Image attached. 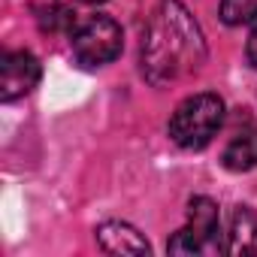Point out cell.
Segmentation results:
<instances>
[{
    "label": "cell",
    "mask_w": 257,
    "mask_h": 257,
    "mask_svg": "<svg viewBox=\"0 0 257 257\" xmlns=\"http://www.w3.org/2000/svg\"><path fill=\"white\" fill-rule=\"evenodd\" d=\"M85 4H103V0H85Z\"/></svg>",
    "instance_id": "11"
},
{
    "label": "cell",
    "mask_w": 257,
    "mask_h": 257,
    "mask_svg": "<svg viewBox=\"0 0 257 257\" xmlns=\"http://www.w3.org/2000/svg\"><path fill=\"white\" fill-rule=\"evenodd\" d=\"M257 19V0H221V22L236 28Z\"/></svg>",
    "instance_id": "9"
},
{
    "label": "cell",
    "mask_w": 257,
    "mask_h": 257,
    "mask_svg": "<svg viewBox=\"0 0 257 257\" xmlns=\"http://www.w3.org/2000/svg\"><path fill=\"white\" fill-rule=\"evenodd\" d=\"M227 254H257V215L248 206H236L227 230Z\"/></svg>",
    "instance_id": "8"
},
{
    "label": "cell",
    "mask_w": 257,
    "mask_h": 257,
    "mask_svg": "<svg viewBox=\"0 0 257 257\" xmlns=\"http://www.w3.org/2000/svg\"><path fill=\"white\" fill-rule=\"evenodd\" d=\"M40 82V61L31 52H7L0 58V100L13 103L31 94Z\"/></svg>",
    "instance_id": "5"
},
{
    "label": "cell",
    "mask_w": 257,
    "mask_h": 257,
    "mask_svg": "<svg viewBox=\"0 0 257 257\" xmlns=\"http://www.w3.org/2000/svg\"><path fill=\"white\" fill-rule=\"evenodd\" d=\"M224 121V100L218 94H194L182 100L170 118V140L182 149H206Z\"/></svg>",
    "instance_id": "2"
},
{
    "label": "cell",
    "mask_w": 257,
    "mask_h": 257,
    "mask_svg": "<svg viewBox=\"0 0 257 257\" xmlns=\"http://www.w3.org/2000/svg\"><path fill=\"white\" fill-rule=\"evenodd\" d=\"M97 242L106 254H152V245L146 242V236L124 224V221H106L97 227Z\"/></svg>",
    "instance_id": "6"
},
{
    "label": "cell",
    "mask_w": 257,
    "mask_h": 257,
    "mask_svg": "<svg viewBox=\"0 0 257 257\" xmlns=\"http://www.w3.org/2000/svg\"><path fill=\"white\" fill-rule=\"evenodd\" d=\"M206 64V40L179 0H161L143 40V73L152 85L176 82Z\"/></svg>",
    "instance_id": "1"
},
{
    "label": "cell",
    "mask_w": 257,
    "mask_h": 257,
    "mask_svg": "<svg viewBox=\"0 0 257 257\" xmlns=\"http://www.w3.org/2000/svg\"><path fill=\"white\" fill-rule=\"evenodd\" d=\"M248 61H251V67H257V25L248 34Z\"/></svg>",
    "instance_id": "10"
},
{
    "label": "cell",
    "mask_w": 257,
    "mask_h": 257,
    "mask_svg": "<svg viewBox=\"0 0 257 257\" xmlns=\"http://www.w3.org/2000/svg\"><path fill=\"white\" fill-rule=\"evenodd\" d=\"M70 46H73V55L82 67H103L121 55L124 34H121L115 19L91 16L70 31Z\"/></svg>",
    "instance_id": "3"
},
{
    "label": "cell",
    "mask_w": 257,
    "mask_h": 257,
    "mask_svg": "<svg viewBox=\"0 0 257 257\" xmlns=\"http://www.w3.org/2000/svg\"><path fill=\"white\" fill-rule=\"evenodd\" d=\"M221 218L218 206L209 197H194L188 203V224L167 242L170 254H218L221 245Z\"/></svg>",
    "instance_id": "4"
},
{
    "label": "cell",
    "mask_w": 257,
    "mask_h": 257,
    "mask_svg": "<svg viewBox=\"0 0 257 257\" xmlns=\"http://www.w3.org/2000/svg\"><path fill=\"white\" fill-rule=\"evenodd\" d=\"M221 164L230 173H245L251 167H257V124L248 121L242 131H236L230 137V143L221 152Z\"/></svg>",
    "instance_id": "7"
}]
</instances>
